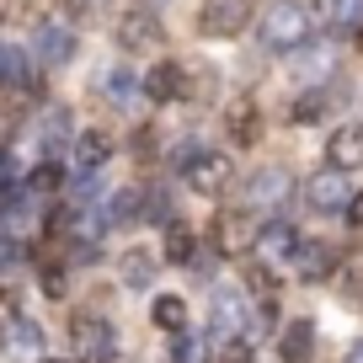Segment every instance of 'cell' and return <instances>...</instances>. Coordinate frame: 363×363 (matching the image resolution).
I'll return each mask as SVG.
<instances>
[{
  "mask_svg": "<svg viewBox=\"0 0 363 363\" xmlns=\"http://www.w3.org/2000/svg\"><path fill=\"white\" fill-rule=\"evenodd\" d=\"M246 22H251V0H208L203 16H198V27L208 38H235Z\"/></svg>",
  "mask_w": 363,
  "mask_h": 363,
  "instance_id": "obj_7",
  "label": "cell"
},
{
  "mask_svg": "<svg viewBox=\"0 0 363 363\" xmlns=\"http://www.w3.org/2000/svg\"><path fill=\"white\" fill-rule=\"evenodd\" d=\"M347 363H363V342H352V347H347Z\"/></svg>",
  "mask_w": 363,
  "mask_h": 363,
  "instance_id": "obj_30",
  "label": "cell"
},
{
  "mask_svg": "<svg viewBox=\"0 0 363 363\" xmlns=\"http://www.w3.org/2000/svg\"><path fill=\"white\" fill-rule=\"evenodd\" d=\"M320 16H326L331 27H363V0H320Z\"/></svg>",
  "mask_w": 363,
  "mask_h": 363,
  "instance_id": "obj_21",
  "label": "cell"
},
{
  "mask_svg": "<svg viewBox=\"0 0 363 363\" xmlns=\"http://www.w3.org/2000/svg\"><path fill=\"white\" fill-rule=\"evenodd\" d=\"M257 230H262V219H251L246 208H235V214H219V225H214L219 257H251V246H257Z\"/></svg>",
  "mask_w": 363,
  "mask_h": 363,
  "instance_id": "obj_4",
  "label": "cell"
},
{
  "mask_svg": "<svg viewBox=\"0 0 363 363\" xmlns=\"http://www.w3.org/2000/svg\"><path fill=\"white\" fill-rule=\"evenodd\" d=\"M107 96H113L118 107H134V96H139V75H128V69H113V75H107Z\"/></svg>",
  "mask_w": 363,
  "mask_h": 363,
  "instance_id": "obj_26",
  "label": "cell"
},
{
  "mask_svg": "<svg viewBox=\"0 0 363 363\" xmlns=\"http://www.w3.org/2000/svg\"><path fill=\"white\" fill-rule=\"evenodd\" d=\"M225 134L235 139V145H257V134H262V102L257 96H230L225 102Z\"/></svg>",
  "mask_w": 363,
  "mask_h": 363,
  "instance_id": "obj_8",
  "label": "cell"
},
{
  "mask_svg": "<svg viewBox=\"0 0 363 363\" xmlns=\"http://www.w3.org/2000/svg\"><path fill=\"white\" fill-rule=\"evenodd\" d=\"M0 86H11V91L27 86V59H22V48H0Z\"/></svg>",
  "mask_w": 363,
  "mask_h": 363,
  "instance_id": "obj_24",
  "label": "cell"
},
{
  "mask_svg": "<svg viewBox=\"0 0 363 363\" xmlns=\"http://www.w3.org/2000/svg\"><path fill=\"white\" fill-rule=\"evenodd\" d=\"M310 22H315V11H310L305 0H278V6L262 11V43L278 48V54H294L310 38Z\"/></svg>",
  "mask_w": 363,
  "mask_h": 363,
  "instance_id": "obj_1",
  "label": "cell"
},
{
  "mask_svg": "<svg viewBox=\"0 0 363 363\" xmlns=\"http://www.w3.org/2000/svg\"><path fill=\"white\" fill-rule=\"evenodd\" d=\"M107 155H113V139H107L102 128H86V134L75 139V160H80V171L107 166Z\"/></svg>",
  "mask_w": 363,
  "mask_h": 363,
  "instance_id": "obj_19",
  "label": "cell"
},
{
  "mask_svg": "<svg viewBox=\"0 0 363 363\" xmlns=\"http://www.w3.org/2000/svg\"><path fill=\"white\" fill-rule=\"evenodd\" d=\"M166 251H171V262H187V267H193V257H198L193 235H187L182 225H171V230H166Z\"/></svg>",
  "mask_w": 363,
  "mask_h": 363,
  "instance_id": "obj_27",
  "label": "cell"
},
{
  "mask_svg": "<svg viewBox=\"0 0 363 363\" xmlns=\"http://www.w3.org/2000/svg\"><path fill=\"white\" fill-rule=\"evenodd\" d=\"M208 342L203 337H193V331H177V342H171V352H166V363H208Z\"/></svg>",
  "mask_w": 363,
  "mask_h": 363,
  "instance_id": "obj_20",
  "label": "cell"
},
{
  "mask_svg": "<svg viewBox=\"0 0 363 363\" xmlns=\"http://www.w3.org/2000/svg\"><path fill=\"white\" fill-rule=\"evenodd\" d=\"M65 6H69V11H75V16H96V11H102V6H107V0H65Z\"/></svg>",
  "mask_w": 363,
  "mask_h": 363,
  "instance_id": "obj_29",
  "label": "cell"
},
{
  "mask_svg": "<svg viewBox=\"0 0 363 363\" xmlns=\"http://www.w3.org/2000/svg\"><path fill=\"white\" fill-rule=\"evenodd\" d=\"M65 128H69V113H65V107H48V113H43V150H48V155L69 139Z\"/></svg>",
  "mask_w": 363,
  "mask_h": 363,
  "instance_id": "obj_25",
  "label": "cell"
},
{
  "mask_svg": "<svg viewBox=\"0 0 363 363\" xmlns=\"http://www.w3.org/2000/svg\"><path fill=\"white\" fill-rule=\"evenodd\" d=\"M182 86H187V75H182V65H171V59H166V65H155L145 80H139V91H145L150 102H177Z\"/></svg>",
  "mask_w": 363,
  "mask_h": 363,
  "instance_id": "obj_17",
  "label": "cell"
},
{
  "mask_svg": "<svg viewBox=\"0 0 363 363\" xmlns=\"http://www.w3.org/2000/svg\"><path fill=\"white\" fill-rule=\"evenodd\" d=\"M326 166L337 171H358L363 166V123H347L326 139Z\"/></svg>",
  "mask_w": 363,
  "mask_h": 363,
  "instance_id": "obj_13",
  "label": "cell"
},
{
  "mask_svg": "<svg viewBox=\"0 0 363 363\" xmlns=\"http://www.w3.org/2000/svg\"><path fill=\"white\" fill-rule=\"evenodd\" d=\"M246 326V294L235 284H219L214 289V337H240Z\"/></svg>",
  "mask_w": 363,
  "mask_h": 363,
  "instance_id": "obj_11",
  "label": "cell"
},
{
  "mask_svg": "<svg viewBox=\"0 0 363 363\" xmlns=\"http://www.w3.org/2000/svg\"><path fill=\"white\" fill-rule=\"evenodd\" d=\"M294 246H299V230L284 225V219H267V225L257 230L251 257H257L262 267H289V262H294Z\"/></svg>",
  "mask_w": 363,
  "mask_h": 363,
  "instance_id": "obj_3",
  "label": "cell"
},
{
  "mask_svg": "<svg viewBox=\"0 0 363 363\" xmlns=\"http://www.w3.org/2000/svg\"><path fill=\"white\" fill-rule=\"evenodd\" d=\"M0 155H11V134H0Z\"/></svg>",
  "mask_w": 363,
  "mask_h": 363,
  "instance_id": "obj_31",
  "label": "cell"
},
{
  "mask_svg": "<svg viewBox=\"0 0 363 363\" xmlns=\"http://www.w3.org/2000/svg\"><path fill=\"white\" fill-rule=\"evenodd\" d=\"M150 315H155V326L160 331H187V305H182V299H155V310H150Z\"/></svg>",
  "mask_w": 363,
  "mask_h": 363,
  "instance_id": "obj_23",
  "label": "cell"
},
{
  "mask_svg": "<svg viewBox=\"0 0 363 363\" xmlns=\"http://www.w3.org/2000/svg\"><path fill=\"white\" fill-rule=\"evenodd\" d=\"M0 347L11 352V358H38V352H43V326L27 320V315H11V320H6V342H0Z\"/></svg>",
  "mask_w": 363,
  "mask_h": 363,
  "instance_id": "obj_16",
  "label": "cell"
},
{
  "mask_svg": "<svg viewBox=\"0 0 363 363\" xmlns=\"http://www.w3.org/2000/svg\"><path fill=\"white\" fill-rule=\"evenodd\" d=\"M123 284L128 289H150L155 284V257H150V251H128L123 257Z\"/></svg>",
  "mask_w": 363,
  "mask_h": 363,
  "instance_id": "obj_22",
  "label": "cell"
},
{
  "mask_svg": "<svg viewBox=\"0 0 363 363\" xmlns=\"http://www.w3.org/2000/svg\"><path fill=\"white\" fill-rule=\"evenodd\" d=\"M305 203L320 208V214H347V203H352V182H347V171H337V166L315 171V177L305 182Z\"/></svg>",
  "mask_w": 363,
  "mask_h": 363,
  "instance_id": "obj_2",
  "label": "cell"
},
{
  "mask_svg": "<svg viewBox=\"0 0 363 363\" xmlns=\"http://www.w3.org/2000/svg\"><path fill=\"white\" fill-rule=\"evenodd\" d=\"M284 198H289V177L278 166H262V171L246 177V203L251 208H278Z\"/></svg>",
  "mask_w": 363,
  "mask_h": 363,
  "instance_id": "obj_12",
  "label": "cell"
},
{
  "mask_svg": "<svg viewBox=\"0 0 363 363\" xmlns=\"http://www.w3.org/2000/svg\"><path fill=\"white\" fill-rule=\"evenodd\" d=\"M118 43L123 48H134V54H150V48H160L166 43V33H160V22H155V11H128L123 22H118Z\"/></svg>",
  "mask_w": 363,
  "mask_h": 363,
  "instance_id": "obj_9",
  "label": "cell"
},
{
  "mask_svg": "<svg viewBox=\"0 0 363 363\" xmlns=\"http://www.w3.org/2000/svg\"><path fill=\"white\" fill-rule=\"evenodd\" d=\"M75 347L86 352V358H113L118 337H113V326H107L102 315H75Z\"/></svg>",
  "mask_w": 363,
  "mask_h": 363,
  "instance_id": "obj_14",
  "label": "cell"
},
{
  "mask_svg": "<svg viewBox=\"0 0 363 363\" xmlns=\"http://www.w3.org/2000/svg\"><path fill=\"white\" fill-rule=\"evenodd\" d=\"M294 272L305 284H326L331 272H337V251H331L326 240H299L294 246Z\"/></svg>",
  "mask_w": 363,
  "mask_h": 363,
  "instance_id": "obj_10",
  "label": "cell"
},
{
  "mask_svg": "<svg viewBox=\"0 0 363 363\" xmlns=\"http://www.w3.org/2000/svg\"><path fill=\"white\" fill-rule=\"evenodd\" d=\"M187 187H193V193H203V198H219V193L230 187V160L219 155V150L193 155V160H187Z\"/></svg>",
  "mask_w": 363,
  "mask_h": 363,
  "instance_id": "obj_5",
  "label": "cell"
},
{
  "mask_svg": "<svg viewBox=\"0 0 363 363\" xmlns=\"http://www.w3.org/2000/svg\"><path fill=\"white\" fill-rule=\"evenodd\" d=\"M331 69H337V48L331 43H299V54H294V75L305 80V86H315V80H326Z\"/></svg>",
  "mask_w": 363,
  "mask_h": 363,
  "instance_id": "obj_15",
  "label": "cell"
},
{
  "mask_svg": "<svg viewBox=\"0 0 363 363\" xmlns=\"http://www.w3.org/2000/svg\"><path fill=\"white\" fill-rule=\"evenodd\" d=\"M33 59H38V65H48V69L69 65V59H75V33H69L65 22H43L33 33Z\"/></svg>",
  "mask_w": 363,
  "mask_h": 363,
  "instance_id": "obj_6",
  "label": "cell"
},
{
  "mask_svg": "<svg viewBox=\"0 0 363 363\" xmlns=\"http://www.w3.org/2000/svg\"><path fill=\"white\" fill-rule=\"evenodd\" d=\"M315 358V326L310 320H289L284 331V363H310Z\"/></svg>",
  "mask_w": 363,
  "mask_h": 363,
  "instance_id": "obj_18",
  "label": "cell"
},
{
  "mask_svg": "<svg viewBox=\"0 0 363 363\" xmlns=\"http://www.w3.org/2000/svg\"><path fill=\"white\" fill-rule=\"evenodd\" d=\"M48 363H65V358H48Z\"/></svg>",
  "mask_w": 363,
  "mask_h": 363,
  "instance_id": "obj_32",
  "label": "cell"
},
{
  "mask_svg": "<svg viewBox=\"0 0 363 363\" xmlns=\"http://www.w3.org/2000/svg\"><path fill=\"white\" fill-rule=\"evenodd\" d=\"M59 182H65V171L48 160V166H38V177H33V187H27V193H33V198H38V193H54Z\"/></svg>",
  "mask_w": 363,
  "mask_h": 363,
  "instance_id": "obj_28",
  "label": "cell"
}]
</instances>
